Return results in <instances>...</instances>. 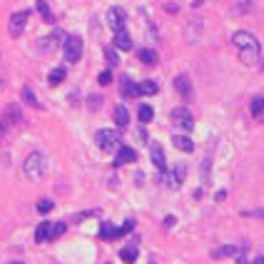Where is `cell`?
Listing matches in <instances>:
<instances>
[{"mask_svg": "<svg viewBox=\"0 0 264 264\" xmlns=\"http://www.w3.org/2000/svg\"><path fill=\"white\" fill-rule=\"evenodd\" d=\"M244 217H264V209H249V212H242Z\"/></svg>", "mask_w": 264, "mask_h": 264, "instance_id": "cell-34", "label": "cell"}, {"mask_svg": "<svg viewBox=\"0 0 264 264\" xmlns=\"http://www.w3.org/2000/svg\"><path fill=\"white\" fill-rule=\"evenodd\" d=\"M152 117H155V110H152L150 105H142V107H140V122L147 125V122H152Z\"/></svg>", "mask_w": 264, "mask_h": 264, "instance_id": "cell-26", "label": "cell"}, {"mask_svg": "<svg viewBox=\"0 0 264 264\" xmlns=\"http://www.w3.org/2000/svg\"><path fill=\"white\" fill-rule=\"evenodd\" d=\"M185 175H187V167H185V165H177V167H175V180H177V185H182Z\"/></svg>", "mask_w": 264, "mask_h": 264, "instance_id": "cell-29", "label": "cell"}, {"mask_svg": "<svg viewBox=\"0 0 264 264\" xmlns=\"http://www.w3.org/2000/svg\"><path fill=\"white\" fill-rule=\"evenodd\" d=\"M252 115H254L257 120L264 117V97H254V100H252Z\"/></svg>", "mask_w": 264, "mask_h": 264, "instance_id": "cell-24", "label": "cell"}, {"mask_svg": "<svg viewBox=\"0 0 264 264\" xmlns=\"http://www.w3.org/2000/svg\"><path fill=\"white\" fill-rule=\"evenodd\" d=\"M175 227V217L170 214V217H165V229H172Z\"/></svg>", "mask_w": 264, "mask_h": 264, "instance_id": "cell-35", "label": "cell"}, {"mask_svg": "<svg viewBox=\"0 0 264 264\" xmlns=\"http://www.w3.org/2000/svg\"><path fill=\"white\" fill-rule=\"evenodd\" d=\"M115 125H117L120 130H125V127L130 125V112H127L125 105H117V107H115Z\"/></svg>", "mask_w": 264, "mask_h": 264, "instance_id": "cell-12", "label": "cell"}, {"mask_svg": "<svg viewBox=\"0 0 264 264\" xmlns=\"http://www.w3.org/2000/svg\"><path fill=\"white\" fill-rule=\"evenodd\" d=\"M172 125L180 127V130L190 132L195 127V117H192V112H190L187 107H175V110H172Z\"/></svg>", "mask_w": 264, "mask_h": 264, "instance_id": "cell-6", "label": "cell"}, {"mask_svg": "<svg viewBox=\"0 0 264 264\" xmlns=\"http://www.w3.org/2000/svg\"><path fill=\"white\" fill-rule=\"evenodd\" d=\"M90 107H92V110L100 107V97H90Z\"/></svg>", "mask_w": 264, "mask_h": 264, "instance_id": "cell-36", "label": "cell"}, {"mask_svg": "<svg viewBox=\"0 0 264 264\" xmlns=\"http://www.w3.org/2000/svg\"><path fill=\"white\" fill-rule=\"evenodd\" d=\"M63 40H65V33H63V30H53L48 38H43V40L38 43V48H40L43 53H48V50H53L55 45H60Z\"/></svg>", "mask_w": 264, "mask_h": 264, "instance_id": "cell-8", "label": "cell"}, {"mask_svg": "<svg viewBox=\"0 0 264 264\" xmlns=\"http://www.w3.org/2000/svg\"><path fill=\"white\" fill-rule=\"evenodd\" d=\"M23 172L28 180H43L45 172H48V157L43 152H30L25 157V165H23Z\"/></svg>", "mask_w": 264, "mask_h": 264, "instance_id": "cell-2", "label": "cell"}, {"mask_svg": "<svg viewBox=\"0 0 264 264\" xmlns=\"http://www.w3.org/2000/svg\"><path fill=\"white\" fill-rule=\"evenodd\" d=\"M137 160V152L127 147V145H120L117 147V155H115V167H122V165H130Z\"/></svg>", "mask_w": 264, "mask_h": 264, "instance_id": "cell-9", "label": "cell"}, {"mask_svg": "<svg viewBox=\"0 0 264 264\" xmlns=\"http://www.w3.org/2000/svg\"><path fill=\"white\" fill-rule=\"evenodd\" d=\"M175 87H177V92H180L182 97H190V95H192V82H190L187 75H177V77H175Z\"/></svg>", "mask_w": 264, "mask_h": 264, "instance_id": "cell-11", "label": "cell"}, {"mask_svg": "<svg viewBox=\"0 0 264 264\" xmlns=\"http://www.w3.org/2000/svg\"><path fill=\"white\" fill-rule=\"evenodd\" d=\"M13 264H23V262H13Z\"/></svg>", "mask_w": 264, "mask_h": 264, "instance_id": "cell-38", "label": "cell"}, {"mask_svg": "<svg viewBox=\"0 0 264 264\" xmlns=\"http://www.w3.org/2000/svg\"><path fill=\"white\" fill-rule=\"evenodd\" d=\"M107 25L117 33V30H125V25H127V13L122 10V8H110L107 10Z\"/></svg>", "mask_w": 264, "mask_h": 264, "instance_id": "cell-7", "label": "cell"}, {"mask_svg": "<svg viewBox=\"0 0 264 264\" xmlns=\"http://www.w3.org/2000/svg\"><path fill=\"white\" fill-rule=\"evenodd\" d=\"M120 92H122V97H137V95H140V92H137V85L132 82L127 75L122 77V87H120Z\"/></svg>", "mask_w": 264, "mask_h": 264, "instance_id": "cell-15", "label": "cell"}, {"mask_svg": "<svg viewBox=\"0 0 264 264\" xmlns=\"http://www.w3.org/2000/svg\"><path fill=\"white\" fill-rule=\"evenodd\" d=\"M35 8H38V13L43 15V20H45V23H55V15H53V10H50V5H48L45 0H38V3H35Z\"/></svg>", "mask_w": 264, "mask_h": 264, "instance_id": "cell-16", "label": "cell"}, {"mask_svg": "<svg viewBox=\"0 0 264 264\" xmlns=\"http://www.w3.org/2000/svg\"><path fill=\"white\" fill-rule=\"evenodd\" d=\"M150 155H152L155 167H157L160 172H165V170H167V160H165V152H162V147H160L157 142H152V145H150Z\"/></svg>", "mask_w": 264, "mask_h": 264, "instance_id": "cell-10", "label": "cell"}, {"mask_svg": "<svg viewBox=\"0 0 264 264\" xmlns=\"http://www.w3.org/2000/svg\"><path fill=\"white\" fill-rule=\"evenodd\" d=\"M63 55L67 63H77L82 58V38L80 35H67L63 40Z\"/></svg>", "mask_w": 264, "mask_h": 264, "instance_id": "cell-3", "label": "cell"}, {"mask_svg": "<svg viewBox=\"0 0 264 264\" xmlns=\"http://www.w3.org/2000/svg\"><path fill=\"white\" fill-rule=\"evenodd\" d=\"M28 18H30L28 10H18V13L10 15V23H8L10 38H20V35H23V30H25V25H28Z\"/></svg>", "mask_w": 264, "mask_h": 264, "instance_id": "cell-5", "label": "cell"}, {"mask_svg": "<svg viewBox=\"0 0 264 264\" xmlns=\"http://www.w3.org/2000/svg\"><path fill=\"white\" fill-rule=\"evenodd\" d=\"M48 234H50V222H40L35 229V242H48Z\"/></svg>", "mask_w": 264, "mask_h": 264, "instance_id": "cell-20", "label": "cell"}, {"mask_svg": "<svg viewBox=\"0 0 264 264\" xmlns=\"http://www.w3.org/2000/svg\"><path fill=\"white\" fill-rule=\"evenodd\" d=\"M23 100H25L30 107H40V100L35 97V92H33L30 87H23Z\"/></svg>", "mask_w": 264, "mask_h": 264, "instance_id": "cell-25", "label": "cell"}, {"mask_svg": "<svg viewBox=\"0 0 264 264\" xmlns=\"http://www.w3.org/2000/svg\"><path fill=\"white\" fill-rule=\"evenodd\" d=\"M172 145H175L180 152H192V150H195V142H192L187 135H175V137H172Z\"/></svg>", "mask_w": 264, "mask_h": 264, "instance_id": "cell-13", "label": "cell"}, {"mask_svg": "<svg viewBox=\"0 0 264 264\" xmlns=\"http://www.w3.org/2000/svg\"><path fill=\"white\" fill-rule=\"evenodd\" d=\"M157 90H160V87H157L155 80H145V82L137 85V92H140V95H157Z\"/></svg>", "mask_w": 264, "mask_h": 264, "instance_id": "cell-17", "label": "cell"}, {"mask_svg": "<svg viewBox=\"0 0 264 264\" xmlns=\"http://www.w3.org/2000/svg\"><path fill=\"white\" fill-rule=\"evenodd\" d=\"M50 209H53V199H40V202H38V212L48 214Z\"/></svg>", "mask_w": 264, "mask_h": 264, "instance_id": "cell-30", "label": "cell"}, {"mask_svg": "<svg viewBox=\"0 0 264 264\" xmlns=\"http://www.w3.org/2000/svg\"><path fill=\"white\" fill-rule=\"evenodd\" d=\"M95 142H97L100 150L112 152V150L120 147V135H117V130H100L97 132V137H95Z\"/></svg>", "mask_w": 264, "mask_h": 264, "instance_id": "cell-4", "label": "cell"}, {"mask_svg": "<svg viewBox=\"0 0 264 264\" xmlns=\"http://www.w3.org/2000/svg\"><path fill=\"white\" fill-rule=\"evenodd\" d=\"M137 55H140V60H142L145 65H157V53H155V50H150V48H142Z\"/></svg>", "mask_w": 264, "mask_h": 264, "instance_id": "cell-18", "label": "cell"}, {"mask_svg": "<svg viewBox=\"0 0 264 264\" xmlns=\"http://www.w3.org/2000/svg\"><path fill=\"white\" fill-rule=\"evenodd\" d=\"M65 80V67H55V70H50V75H48V82L50 85H60Z\"/></svg>", "mask_w": 264, "mask_h": 264, "instance_id": "cell-23", "label": "cell"}, {"mask_svg": "<svg viewBox=\"0 0 264 264\" xmlns=\"http://www.w3.org/2000/svg\"><path fill=\"white\" fill-rule=\"evenodd\" d=\"M115 48L117 50H125V53L132 50V38L127 35V30H117L115 33Z\"/></svg>", "mask_w": 264, "mask_h": 264, "instance_id": "cell-14", "label": "cell"}, {"mask_svg": "<svg viewBox=\"0 0 264 264\" xmlns=\"http://www.w3.org/2000/svg\"><path fill=\"white\" fill-rule=\"evenodd\" d=\"M237 249H239V247H219V249L212 252V257H234Z\"/></svg>", "mask_w": 264, "mask_h": 264, "instance_id": "cell-27", "label": "cell"}, {"mask_svg": "<svg viewBox=\"0 0 264 264\" xmlns=\"http://www.w3.org/2000/svg\"><path fill=\"white\" fill-rule=\"evenodd\" d=\"M132 227H135V222H132V219H127V222L120 227V237H122V234H127V232H132Z\"/></svg>", "mask_w": 264, "mask_h": 264, "instance_id": "cell-33", "label": "cell"}, {"mask_svg": "<svg viewBox=\"0 0 264 264\" xmlns=\"http://www.w3.org/2000/svg\"><path fill=\"white\" fill-rule=\"evenodd\" d=\"M5 117H8V120H20V110H18L15 105H10L8 112H5Z\"/></svg>", "mask_w": 264, "mask_h": 264, "instance_id": "cell-31", "label": "cell"}, {"mask_svg": "<svg viewBox=\"0 0 264 264\" xmlns=\"http://www.w3.org/2000/svg\"><path fill=\"white\" fill-rule=\"evenodd\" d=\"M252 264H264V257H257V259H254Z\"/></svg>", "mask_w": 264, "mask_h": 264, "instance_id": "cell-37", "label": "cell"}, {"mask_svg": "<svg viewBox=\"0 0 264 264\" xmlns=\"http://www.w3.org/2000/svg\"><path fill=\"white\" fill-rule=\"evenodd\" d=\"M120 237V229L112 227V224H102L100 227V239H117Z\"/></svg>", "mask_w": 264, "mask_h": 264, "instance_id": "cell-19", "label": "cell"}, {"mask_svg": "<svg viewBox=\"0 0 264 264\" xmlns=\"http://www.w3.org/2000/svg\"><path fill=\"white\" fill-rule=\"evenodd\" d=\"M232 43L239 48V58H242V63L252 65V63L259 60V40H257L252 33H247V30H237V33L232 35Z\"/></svg>", "mask_w": 264, "mask_h": 264, "instance_id": "cell-1", "label": "cell"}, {"mask_svg": "<svg viewBox=\"0 0 264 264\" xmlns=\"http://www.w3.org/2000/svg\"><path fill=\"white\" fill-rule=\"evenodd\" d=\"M112 82V72L110 70H105L102 75H100V85H110Z\"/></svg>", "mask_w": 264, "mask_h": 264, "instance_id": "cell-32", "label": "cell"}, {"mask_svg": "<svg viewBox=\"0 0 264 264\" xmlns=\"http://www.w3.org/2000/svg\"><path fill=\"white\" fill-rule=\"evenodd\" d=\"M120 259L125 264H132L137 259V244H130V247H125L122 252H120Z\"/></svg>", "mask_w": 264, "mask_h": 264, "instance_id": "cell-21", "label": "cell"}, {"mask_svg": "<svg viewBox=\"0 0 264 264\" xmlns=\"http://www.w3.org/2000/svg\"><path fill=\"white\" fill-rule=\"evenodd\" d=\"M105 60H107V65H110V67L120 65V58H117L115 48H105Z\"/></svg>", "mask_w": 264, "mask_h": 264, "instance_id": "cell-28", "label": "cell"}, {"mask_svg": "<svg viewBox=\"0 0 264 264\" xmlns=\"http://www.w3.org/2000/svg\"><path fill=\"white\" fill-rule=\"evenodd\" d=\"M67 224L65 222H50V234H48V239H58L60 234H65Z\"/></svg>", "mask_w": 264, "mask_h": 264, "instance_id": "cell-22", "label": "cell"}]
</instances>
